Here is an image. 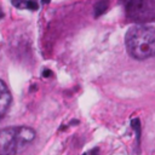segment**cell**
<instances>
[{
  "mask_svg": "<svg viewBox=\"0 0 155 155\" xmlns=\"http://www.w3.org/2000/svg\"><path fill=\"white\" fill-rule=\"evenodd\" d=\"M125 45L131 57L143 61L155 56V28L133 25L127 30Z\"/></svg>",
  "mask_w": 155,
  "mask_h": 155,
  "instance_id": "6da1fadb",
  "label": "cell"
},
{
  "mask_svg": "<svg viewBox=\"0 0 155 155\" xmlns=\"http://www.w3.org/2000/svg\"><path fill=\"white\" fill-rule=\"evenodd\" d=\"M24 144L27 143L22 138L20 127H7L0 131V155H16Z\"/></svg>",
  "mask_w": 155,
  "mask_h": 155,
  "instance_id": "7a4b0ae2",
  "label": "cell"
},
{
  "mask_svg": "<svg viewBox=\"0 0 155 155\" xmlns=\"http://www.w3.org/2000/svg\"><path fill=\"white\" fill-rule=\"evenodd\" d=\"M10 104H11V93L6 84L3 80H0V118H3L7 113Z\"/></svg>",
  "mask_w": 155,
  "mask_h": 155,
  "instance_id": "3957f363",
  "label": "cell"
},
{
  "mask_svg": "<svg viewBox=\"0 0 155 155\" xmlns=\"http://www.w3.org/2000/svg\"><path fill=\"white\" fill-rule=\"evenodd\" d=\"M108 6H109V1H108V0H99V1L95 5V16L99 17L101 15H103L107 11Z\"/></svg>",
  "mask_w": 155,
  "mask_h": 155,
  "instance_id": "277c9868",
  "label": "cell"
},
{
  "mask_svg": "<svg viewBox=\"0 0 155 155\" xmlns=\"http://www.w3.org/2000/svg\"><path fill=\"white\" fill-rule=\"evenodd\" d=\"M11 4L17 9H27V0H11Z\"/></svg>",
  "mask_w": 155,
  "mask_h": 155,
  "instance_id": "5b68a950",
  "label": "cell"
},
{
  "mask_svg": "<svg viewBox=\"0 0 155 155\" xmlns=\"http://www.w3.org/2000/svg\"><path fill=\"white\" fill-rule=\"evenodd\" d=\"M27 9H29L32 11H36L39 9V5L35 0H27Z\"/></svg>",
  "mask_w": 155,
  "mask_h": 155,
  "instance_id": "8992f818",
  "label": "cell"
},
{
  "mask_svg": "<svg viewBox=\"0 0 155 155\" xmlns=\"http://www.w3.org/2000/svg\"><path fill=\"white\" fill-rule=\"evenodd\" d=\"M52 75V73H51V70H49V69H45L44 72H43V76L44 78H49V76H51Z\"/></svg>",
  "mask_w": 155,
  "mask_h": 155,
  "instance_id": "52a82bcc",
  "label": "cell"
},
{
  "mask_svg": "<svg viewBox=\"0 0 155 155\" xmlns=\"http://www.w3.org/2000/svg\"><path fill=\"white\" fill-rule=\"evenodd\" d=\"M50 1H51V0H41V3H43V4H49Z\"/></svg>",
  "mask_w": 155,
  "mask_h": 155,
  "instance_id": "ba28073f",
  "label": "cell"
},
{
  "mask_svg": "<svg viewBox=\"0 0 155 155\" xmlns=\"http://www.w3.org/2000/svg\"><path fill=\"white\" fill-rule=\"evenodd\" d=\"M0 17H3V14H1V12H0Z\"/></svg>",
  "mask_w": 155,
  "mask_h": 155,
  "instance_id": "9c48e42d",
  "label": "cell"
}]
</instances>
